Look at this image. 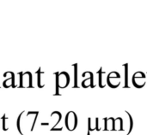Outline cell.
I'll return each instance as SVG.
<instances>
[{
  "label": "cell",
  "instance_id": "cell-1",
  "mask_svg": "<svg viewBox=\"0 0 147 135\" xmlns=\"http://www.w3.org/2000/svg\"><path fill=\"white\" fill-rule=\"evenodd\" d=\"M55 82H56V92L55 95H60L59 92V89L66 88L70 84V75L67 72L63 71L61 73H55Z\"/></svg>",
  "mask_w": 147,
  "mask_h": 135
},
{
  "label": "cell",
  "instance_id": "cell-2",
  "mask_svg": "<svg viewBox=\"0 0 147 135\" xmlns=\"http://www.w3.org/2000/svg\"><path fill=\"white\" fill-rule=\"evenodd\" d=\"M65 128H67V130L72 132L74 131L78 124V118L77 114L74 111H69L66 116H65Z\"/></svg>",
  "mask_w": 147,
  "mask_h": 135
},
{
  "label": "cell",
  "instance_id": "cell-3",
  "mask_svg": "<svg viewBox=\"0 0 147 135\" xmlns=\"http://www.w3.org/2000/svg\"><path fill=\"white\" fill-rule=\"evenodd\" d=\"M146 74L144 72L138 71V72L134 74L133 79H132V82H133V85H134V87H136L138 89H141L146 84Z\"/></svg>",
  "mask_w": 147,
  "mask_h": 135
},
{
  "label": "cell",
  "instance_id": "cell-4",
  "mask_svg": "<svg viewBox=\"0 0 147 135\" xmlns=\"http://www.w3.org/2000/svg\"><path fill=\"white\" fill-rule=\"evenodd\" d=\"M107 85L113 89L119 87L121 85V74L116 71L110 72L107 75Z\"/></svg>",
  "mask_w": 147,
  "mask_h": 135
},
{
  "label": "cell",
  "instance_id": "cell-5",
  "mask_svg": "<svg viewBox=\"0 0 147 135\" xmlns=\"http://www.w3.org/2000/svg\"><path fill=\"white\" fill-rule=\"evenodd\" d=\"M19 87L21 88L33 87L32 74L30 72L19 73Z\"/></svg>",
  "mask_w": 147,
  "mask_h": 135
},
{
  "label": "cell",
  "instance_id": "cell-6",
  "mask_svg": "<svg viewBox=\"0 0 147 135\" xmlns=\"http://www.w3.org/2000/svg\"><path fill=\"white\" fill-rule=\"evenodd\" d=\"M83 77H85V76H88L87 78H85V80H84L82 81V87L83 88H89V87H91V88H95L96 87V84H95V81H94V74L92 72L90 71H86L84 73H83L82 74Z\"/></svg>",
  "mask_w": 147,
  "mask_h": 135
},
{
  "label": "cell",
  "instance_id": "cell-7",
  "mask_svg": "<svg viewBox=\"0 0 147 135\" xmlns=\"http://www.w3.org/2000/svg\"><path fill=\"white\" fill-rule=\"evenodd\" d=\"M104 127L103 131H115V118L114 117H104Z\"/></svg>",
  "mask_w": 147,
  "mask_h": 135
},
{
  "label": "cell",
  "instance_id": "cell-8",
  "mask_svg": "<svg viewBox=\"0 0 147 135\" xmlns=\"http://www.w3.org/2000/svg\"><path fill=\"white\" fill-rule=\"evenodd\" d=\"M51 118L52 119H55V123L53 125V127L51 128V131H61L63 128H57V126L59 124L61 119H62V115L60 112L59 111H53L52 114H51Z\"/></svg>",
  "mask_w": 147,
  "mask_h": 135
},
{
  "label": "cell",
  "instance_id": "cell-9",
  "mask_svg": "<svg viewBox=\"0 0 147 135\" xmlns=\"http://www.w3.org/2000/svg\"><path fill=\"white\" fill-rule=\"evenodd\" d=\"M98 74V85L100 88H104L107 84V75L106 73L102 70V68H100L97 71Z\"/></svg>",
  "mask_w": 147,
  "mask_h": 135
},
{
  "label": "cell",
  "instance_id": "cell-10",
  "mask_svg": "<svg viewBox=\"0 0 147 135\" xmlns=\"http://www.w3.org/2000/svg\"><path fill=\"white\" fill-rule=\"evenodd\" d=\"M3 86L4 88H9V87H16L15 85V74L14 73H12V74L10 75V77L7 78L3 82Z\"/></svg>",
  "mask_w": 147,
  "mask_h": 135
},
{
  "label": "cell",
  "instance_id": "cell-11",
  "mask_svg": "<svg viewBox=\"0 0 147 135\" xmlns=\"http://www.w3.org/2000/svg\"><path fill=\"white\" fill-rule=\"evenodd\" d=\"M125 114L127 115V118L128 121V128H127V133L126 135H129L134 130V118L132 116V115L128 112V111H125Z\"/></svg>",
  "mask_w": 147,
  "mask_h": 135
},
{
  "label": "cell",
  "instance_id": "cell-12",
  "mask_svg": "<svg viewBox=\"0 0 147 135\" xmlns=\"http://www.w3.org/2000/svg\"><path fill=\"white\" fill-rule=\"evenodd\" d=\"M124 68V86L123 88H129L130 86L128 84V63L123 64Z\"/></svg>",
  "mask_w": 147,
  "mask_h": 135
},
{
  "label": "cell",
  "instance_id": "cell-13",
  "mask_svg": "<svg viewBox=\"0 0 147 135\" xmlns=\"http://www.w3.org/2000/svg\"><path fill=\"white\" fill-rule=\"evenodd\" d=\"M115 131H124V123L123 119L121 117L115 118Z\"/></svg>",
  "mask_w": 147,
  "mask_h": 135
},
{
  "label": "cell",
  "instance_id": "cell-14",
  "mask_svg": "<svg viewBox=\"0 0 147 135\" xmlns=\"http://www.w3.org/2000/svg\"><path fill=\"white\" fill-rule=\"evenodd\" d=\"M74 68V85L73 88H79L78 86V65L76 63L73 65Z\"/></svg>",
  "mask_w": 147,
  "mask_h": 135
},
{
  "label": "cell",
  "instance_id": "cell-15",
  "mask_svg": "<svg viewBox=\"0 0 147 135\" xmlns=\"http://www.w3.org/2000/svg\"><path fill=\"white\" fill-rule=\"evenodd\" d=\"M96 131V128L93 127L92 125V119L90 117L88 118V132H87V135H90L92 132Z\"/></svg>",
  "mask_w": 147,
  "mask_h": 135
},
{
  "label": "cell",
  "instance_id": "cell-16",
  "mask_svg": "<svg viewBox=\"0 0 147 135\" xmlns=\"http://www.w3.org/2000/svg\"><path fill=\"white\" fill-rule=\"evenodd\" d=\"M41 74H42V73H41L40 68V69L37 71V84H38V86H39L40 88L44 87V85L41 84Z\"/></svg>",
  "mask_w": 147,
  "mask_h": 135
},
{
  "label": "cell",
  "instance_id": "cell-17",
  "mask_svg": "<svg viewBox=\"0 0 147 135\" xmlns=\"http://www.w3.org/2000/svg\"><path fill=\"white\" fill-rule=\"evenodd\" d=\"M6 120H8V117H6L5 114L2 117V122H3V131H7L8 130V128L6 127Z\"/></svg>",
  "mask_w": 147,
  "mask_h": 135
},
{
  "label": "cell",
  "instance_id": "cell-18",
  "mask_svg": "<svg viewBox=\"0 0 147 135\" xmlns=\"http://www.w3.org/2000/svg\"><path fill=\"white\" fill-rule=\"evenodd\" d=\"M95 125H96V131H101L102 130V128L99 126V118L98 117L96 118V123H95Z\"/></svg>",
  "mask_w": 147,
  "mask_h": 135
},
{
  "label": "cell",
  "instance_id": "cell-19",
  "mask_svg": "<svg viewBox=\"0 0 147 135\" xmlns=\"http://www.w3.org/2000/svg\"><path fill=\"white\" fill-rule=\"evenodd\" d=\"M0 123H1V122H0Z\"/></svg>",
  "mask_w": 147,
  "mask_h": 135
}]
</instances>
